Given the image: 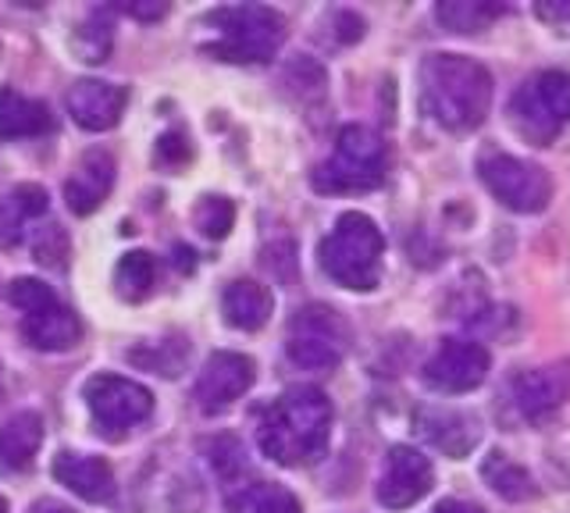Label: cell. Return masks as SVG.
<instances>
[{
    "mask_svg": "<svg viewBox=\"0 0 570 513\" xmlns=\"http://www.w3.org/2000/svg\"><path fill=\"white\" fill-rule=\"evenodd\" d=\"M332 438V403L314 385H293L267 406L257 424V446L282 467L317 464Z\"/></svg>",
    "mask_w": 570,
    "mask_h": 513,
    "instance_id": "1",
    "label": "cell"
},
{
    "mask_svg": "<svg viewBox=\"0 0 570 513\" xmlns=\"http://www.w3.org/2000/svg\"><path fill=\"white\" fill-rule=\"evenodd\" d=\"M492 103L489 68L463 55H432L421 65V111L450 132L478 129Z\"/></svg>",
    "mask_w": 570,
    "mask_h": 513,
    "instance_id": "2",
    "label": "cell"
},
{
    "mask_svg": "<svg viewBox=\"0 0 570 513\" xmlns=\"http://www.w3.org/2000/svg\"><path fill=\"white\" fill-rule=\"evenodd\" d=\"M204 29L210 32V40L204 43L207 55L232 65L272 61L285 40V19L264 4L214 8L204 14Z\"/></svg>",
    "mask_w": 570,
    "mask_h": 513,
    "instance_id": "3",
    "label": "cell"
},
{
    "mask_svg": "<svg viewBox=\"0 0 570 513\" xmlns=\"http://www.w3.org/2000/svg\"><path fill=\"white\" fill-rule=\"evenodd\" d=\"M321 268L332 282L353 293H371L382 282L385 236L361 210H346L332 233L321 239Z\"/></svg>",
    "mask_w": 570,
    "mask_h": 513,
    "instance_id": "4",
    "label": "cell"
},
{
    "mask_svg": "<svg viewBox=\"0 0 570 513\" xmlns=\"http://www.w3.org/2000/svg\"><path fill=\"white\" fill-rule=\"evenodd\" d=\"M389 154L379 132L367 126H346L335 139V150L325 165L314 168L317 193H367L385 182Z\"/></svg>",
    "mask_w": 570,
    "mask_h": 513,
    "instance_id": "5",
    "label": "cell"
},
{
    "mask_svg": "<svg viewBox=\"0 0 570 513\" xmlns=\"http://www.w3.org/2000/svg\"><path fill=\"white\" fill-rule=\"evenodd\" d=\"M510 121L531 147H549L570 126V76L539 72L517 86Z\"/></svg>",
    "mask_w": 570,
    "mask_h": 513,
    "instance_id": "6",
    "label": "cell"
},
{
    "mask_svg": "<svg viewBox=\"0 0 570 513\" xmlns=\"http://www.w3.org/2000/svg\"><path fill=\"white\" fill-rule=\"evenodd\" d=\"M8 299L22 310V335L29 339V346L43 353H65L79 343V335H82L79 317L71 314L43 282L18 278L11 282Z\"/></svg>",
    "mask_w": 570,
    "mask_h": 513,
    "instance_id": "7",
    "label": "cell"
},
{
    "mask_svg": "<svg viewBox=\"0 0 570 513\" xmlns=\"http://www.w3.org/2000/svg\"><path fill=\"white\" fill-rule=\"evenodd\" d=\"M89 414L97 421V432L104 438H125L136 424H142L154 414V396L150 388H142L132 378L121 375H94L82 388Z\"/></svg>",
    "mask_w": 570,
    "mask_h": 513,
    "instance_id": "8",
    "label": "cell"
},
{
    "mask_svg": "<svg viewBox=\"0 0 570 513\" xmlns=\"http://www.w3.org/2000/svg\"><path fill=\"white\" fill-rule=\"evenodd\" d=\"M478 175L492 197L517 210V215H539L552 200V179L539 168L513 154H485L478 165Z\"/></svg>",
    "mask_w": 570,
    "mask_h": 513,
    "instance_id": "9",
    "label": "cell"
},
{
    "mask_svg": "<svg viewBox=\"0 0 570 513\" xmlns=\"http://www.w3.org/2000/svg\"><path fill=\"white\" fill-rule=\"evenodd\" d=\"M350 343V332L332 307H303L285 335V353L303 371H332L343 361Z\"/></svg>",
    "mask_w": 570,
    "mask_h": 513,
    "instance_id": "10",
    "label": "cell"
},
{
    "mask_svg": "<svg viewBox=\"0 0 570 513\" xmlns=\"http://www.w3.org/2000/svg\"><path fill=\"white\" fill-rule=\"evenodd\" d=\"M489 367H492V357L481 343L445 339L435 349V357L424 364V385L445 396H460L485 382Z\"/></svg>",
    "mask_w": 570,
    "mask_h": 513,
    "instance_id": "11",
    "label": "cell"
},
{
    "mask_svg": "<svg viewBox=\"0 0 570 513\" xmlns=\"http://www.w3.org/2000/svg\"><path fill=\"white\" fill-rule=\"evenodd\" d=\"M254 378H257V364L243 357V353H232V349L210 353V361L204 364L193 388L196 406H200L204 414H225L232 403L249 393Z\"/></svg>",
    "mask_w": 570,
    "mask_h": 513,
    "instance_id": "12",
    "label": "cell"
},
{
    "mask_svg": "<svg viewBox=\"0 0 570 513\" xmlns=\"http://www.w3.org/2000/svg\"><path fill=\"white\" fill-rule=\"evenodd\" d=\"M432 460L414 446H392L385 456V471L379 477V503L389 510H406L432 492Z\"/></svg>",
    "mask_w": 570,
    "mask_h": 513,
    "instance_id": "13",
    "label": "cell"
},
{
    "mask_svg": "<svg viewBox=\"0 0 570 513\" xmlns=\"http://www.w3.org/2000/svg\"><path fill=\"white\" fill-rule=\"evenodd\" d=\"M65 103H68V115L76 118L86 132H107L121 121L129 93H125V86H115V82L79 79L68 90Z\"/></svg>",
    "mask_w": 570,
    "mask_h": 513,
    "instance_id": "14",
    "label": "cell"
},
{
    "mask_svg": "<svg viewBox=\"0 0 570 513\" xmlns=\"http://www.w3.org/2000/svg\"><path fill=\"white\" fill-rule=\"evenodd\" d=\"M567 393L570 385L557 367H534L510 378V403L524 421H542L552 411H560Z\"/></svg>",
    "mask_w": 570,
    "mask_h": 513,
    "instance_id": "15",
    "label": "cell"
},
{
    "mask_svg": "<svg viewBox=\"0 0 570 513\" xmlns=\"http://www.w3.org/2000/svg\"><path fill=\"white\" fill-rule=\"evenodd\" d=\"M115 186V157L107 150H89L65 182V200L71 215H94Z\"/></svg>",
    "mask_w": 570,
    "mask_h": 513,
    "instance_id": "16",
    "label": "cell"
},
{
    "mask_svg": "<svg viewBox=\"0 0 570 513\" xmlns=\"http://www.w3.org/2000/svg\"><path fill=\"white\" fill-rule=\"evenodd\" d=\"M53 477L86 503H111L118 492L115 471L107 467V460L86 453H61L53 460Z\"/></svg>",
    "mask_w": 570,
    "mask_h": 513,
    "instance_id": "17",
    "label": "cell"
},
{
    "mask_svg": "<svg viewBox=\"0 0 570 513\" xmlns=\"http://www.w3.org/2000/svg\"><path fill=\"white\" fill-rule=\"evenodd\" d=\"M222 310H225V322L239 332H257L267 325V317L275 310V296L267 286L254 278H236L228 282V289L222 296Z\"/></svg>",
    "mask_w": 570,
    "mask_h": 513,
    "instance_id": "18",
    "label": "cell"
},
{
    "mask_svg": "<svg viewBox=\"0 0 570 513\" xmlns=\"http://www.w3.org/2000/svg\"><path fill=\"white\" fill-rule=\"evenodd\" d=\"M417 428L445 456H468L478 446V424L460 411H439V406L435 411H421Z\"/></svg>",
    "mask_w": 570,
    "mask_h": 513,
    "instance_id": "19",
    "label": "cell"
},
{
    "mask_svg": "<svg viewBox=\"0 0 570 513\" xmlns=\"http://www.w3.org/2000/svg\"><path fill=\"white\" fill-rule=\"evenodd\" d=\"M43 446V417L36 411H22L0 424V467L26 471Z\"/></svg>",
    "mask_w": 570,
    "mask_h": 513,
    "instance_id": "20",
    "label": "cell"
},
{
    "mask_svg": "<svg viewBox=\"0 0 570 513\" xmlns=\"http://www.w3.org/2000/svg\"><path fill=\"white\" fill-rule=\"evenodd\" d=\"M228 506L236 513H299V500L289 489L275 485V482H261V477L232 482Z\"/></svg>",
    "mask_w": 570,
    "mask_h": 513,
    "instance_id": "21",
    "label": "cell"
},
{
    "mask_svg": "<svg viewBox=\"0 0 570 513\" xmlns=\"http://www.w3.org/2000/svg\"><path fill=\"white\" fill-rule=\"evenodd\" d=\"M47 129H50L47 103L29 100L14 90H0V136L22 139V136H40Z\"/></svg>",
    "mask_w": 570,
    "mask_h": 513,
    "instance_id": "22",
    "label": "cell"
},
{
    "mask_svg": "<svg viewBox=\"0 0 570 513\" xmlns=\"http://www.w3.org/2000/svg\"><path fill=\"white\" fill-rule=\"evenodd\" d=\"M481 477H485L495 495H503V500H510V503H524V500H534V495H539L534 477L521 464H517V460H510L503 450H492L485 456V464H481Z\"/></svg>",
    "mask_w": 570,
    "mask_h": 513,
    "instance_id": "23",
    "label": "cell"
},
{
    "mask_svg": "<svg viewBox=\"0 0 570 513\" xmlns=\"http://www.w3.org/2000/svg\"><path fill=\"white\" fill-rule=\"evenodd\" d=\"M47 215V193L40 186H18L0 200V246H14L22 236V221Z\"/></svg>",
    "mask_w": 570,
    "mask_h": 513,
    "instance_id": "24",
    "label": "cell"
},
{
    "mask_svg": "<svg viewBox=\"0 0 570 513\" xmlns=\"http://www.w3.org/2000/svg\"><path fill=\"white\" fill-rule=\"evenodd\" d=\"M154 282H157V264L150 254H125L115 268V286H118V296L129 299V304H139V299H147L154 293Z\"/></svg>",
    "mask_w": 570,
    "mask_h": 513,
    "instance_id": "25",
    "label": "cell"
},
{
    "mask_svg": "<svg viewBox=\"0 0 570 513\" xmlns=\"http://www.w3.org/2000/svg\"><path fill=\"white\" fill-rule=\"evenodd\" d=\"M435 14L450 32H478L489 22H495L499 14H507V8L503 4H481V0H450V4H439Z\"/></svg>",
    "mask_w": 570,
    "mask_h": 513,
    "instance_id": "26",
    "label": "cell"
},
{
    "mask_svg": "<svg viewBox=\"0 0 570 513\" xmlns=\"http://www.w3.org/2000/svg\"><path fill=\"white\" fill-rule=\"evenodd\" d=\"M193 221L207 239H225L232 221H236V207H232V200H225V197H204L196 204Z\"/></svg>",
    "mask_w": 570,
    "mask_h": 513,
    "instance_id": "27",
    "label": "cell"
},
{
    "mask_svg": "<svg viewBox=\"0 0 570 513\" xmlns=\"http://www.w3.org/2000/svg\"><path fill=\"white\" fill-rule=\"evenodd\" d=\"M207 460H210V467L214 471H218L222 477H225V482L232 485V482H236V474L239 471H246V453H243V446H239V442L236 438H214V442H207Z\"/></svg>",
    "mask_w": 570,
    "mask_h": 513,
    "instance_id": "28",
    "label": "cell"
},
{
    "mask_svg": "<svg viewBox=\"0 0 570 513\" xmlns=\"http://www.w3.org/2000/svg\"><path fill=\"white\" fill-rule=\"evenodd\" d=\"M32 254L47 268H61L65 257H68V239H65V228L61 225H47L40 236L32 243Z\"/></svg>",
    "mask_w": 570,
    "mask_h": 513,
    "instance_id": "29",
    "label": "cell"
},
{
    "mask_svg": "<svg viewBox=\"0 0 570 513\" xmlns=\"http://www.w3.org/2000/svg\"><path fill=\"white\" fill-rule=\"evenodd\" d=\"M157 157H160V161H168V165L186 161V157H189V139H186V136H178V132H168V136L157 144Z\"/></svg>",
    "mask_w": 570,
    "mask_h": 513,
    "instance_id": "30",
    "label": "cell"
},
{
    "mask_svg": "<svg viewBox=\"0 0 570 513\" xmlns=\"http://www.w3.org/2000/svg\"><path fill=\"white\" fill-rule=\"evenodd\" d=\"M125 14H136V19H160V14H165L168 11V4H125L121 8Z\"/></svg>",
    "mask_w": 570,
    "mask_h": 513,
    "instance_id": "31",
    "label": "cell"
},
{
    "mask_svg": "<svg viewBox=\"0 0 570 513\" xmlns=\"http://www.w3.org/2000/svg\"><path fill=\"white\" fill-rule=\"evenodd\" d=\"M432 513H485L478 503H468V500H442Z\"/></svg>",
    "mask_w": 570,
    "mask_h": 513,
    "instance_id": "32",
    "label": "cell"
},
{
    "mask_svg": "<svg viewBox=\"0 0 570 513\" xmlns=\"http://www.w3.org/2000/svg\"><path fill=\"white\" fill-rule=\"evenodd\" d=\"M36 513H71V510H65L61 503H40V506H36Z\"/></svg>",
    "mask_w": 570,
    "mask_h": 513,
    "instance_id": "33",
    "label": "cell"
},
{
    "mask_svg": "<svg viewBox=\"0 0 570 513\" xmlns=\"http://www.w3.org/2000/svg\"><path fill=\"white\" fill-rule=\"evenodd\" d=\"M0 513H8V503L4 500H0Z\"/></svg>",
    "mask_w": 570,
    "mask_h": 513,
    "instance_id": "34",
    "label": "cell"
}]
</instances>
